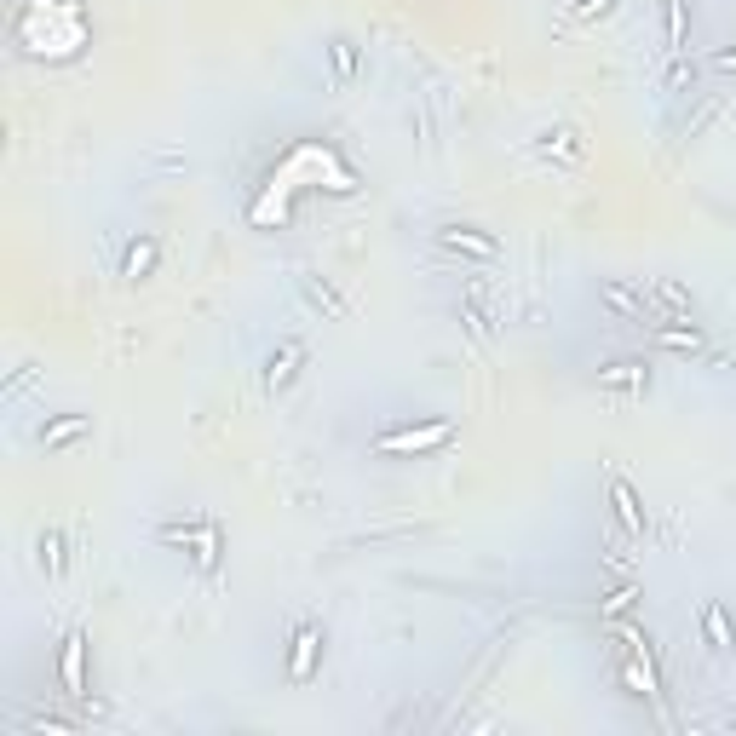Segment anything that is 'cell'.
I'll return each mask as SVG.
<instances>
[{
	"label": "cell",
	"instance_id": "6da1fadb",
	"mask_svg": "<svg viewBox=\"0 0 736 736\" xmlns=\"http://www.w3.org/2000/svg\"><path fill=\"white\" fill-rule=\"evenodd\" d=\"M455 437V420H426V426H397V432H380V455H426V449H443Z\"/></svg>",
	"mask_w": 736,
	"mask_h": 736
},
{
	"label": "cell",
	"instance_id": "7a4b0ae2",
	"mask_svg": "<svg viewBox=\"0 0 736 736\" xmlns=\"http://www.w3.org/2000/svg\"><path fill=\"white\" fill-rule=\"evenodd\" d=\"M437 248H443V253H466V259H478V265L501 259V242H495L489 230H478V225H437Z\"/></svg>",
	"mask_w": 736,
	"mask_h": 736
},
{
	"label": "cell",
	"instance_id": "3957f363",
	"mask_svg": "<svg viewBox=\"0 0 736 736\" xmlns=\"http://www.w3.org/2000/svg\"><path fill=\"white\" fill-rule=\"evenodd\" d=\"M598 305H610L621 322H639V328H644V322H656L650 299H644L633 282H621V276H604V282H598Z\"/></svg>",
	"mask_w": 736,
	"mask_h": 736
},
{
	"label": "cell",
	"instance_id": "277c9868",
	"mask_svg": "<svg viewBox=\"0 0 736 736\" xmlns=\"http://www.w3.org/2000/svg\"><path fill=\"white\" fill-rule=\"evenodd\" d=\"M161 541L190 547L196 570H213V564H219V529H213V524H167V529H161Z\"/></svg>",
	"mask_w": 736,
	"mask_h": 736
},
{
	"label": "cell",
	"instance_id": "5b68a950",
	"mask_svg": "<svg viewBox=\"0 0 736 736\" xmlns=\"http://www.w3.org/2000/svg\"><path fill=\"white\" fill-rule=\"evenodd\" d=\"M650 305H656V322H696V305H690V294L673 276H656V282H650Z\"/></svg>",
	"mask_w": 736,
	"mask_h": 736
},
{
	"label": "cell",
	"instance_id": "8992f818",
	"mask_svg": "<svg viewBox=\"0 0 736 736\" xmlns=\"http://www.w3.org/2000/svg\"><path fill=\"white\" fill-rule=\"evenodd\" d=\"M317 656H322V633H317V627H299V633H294V656H288V679L305 685V679L317 673Z\"/></svg>",
	"mask_w": 736,
	"mask_h": 736
},
{
	"label": "cell",
	"instance_id": "52a82bcc",
	"mask_svg": "<svg viewBox=\"0 0 736 736\" xmlns=\"http://www.w3.org/2000/svg\"><path fill=\"white\" fill-rule=\"evenodd\" d=\"M81 656H87V639H81V633H69L64 650H58V679H64L69 696H87V673H81Z\"/></svg>",
	"mask_w": 736,
	"mask_h": 736
},
{
	"label": "cell",
	"instance_id": "ba28073f",
	"mask_svg": "<svg viewBox=\"0 0 736 736\" xmlns=\"http://www.w3.org/2000/svg\"><path fill=\"white\" fill-rule=\"evenodd\" d=\"M644 380H650V368L633 363V357H621V363L598 368V386H604V391H644Z\"/></svg>",
	"mask_w": 736,
	"mask_h": 736
},
{
	"label": "cell",
	"instance_id": "9c48e42d",
	"mask_svg": "<svg viewBox=\"0 0 736 736\" xmlns=\"http://www.w3.org/2000/svg\"><path fill=\"white\" fill-rule=\"evenodd\" d=\"M610 506H616V518H621L627 535H639L644 529V506H639V495H633V483L627 478H610Z\"/></svg>",
	"mask_w": 736,
	"mask_h": 736
},
{
	"label": "cell",
	"instance_id": "30bf717a",
	"mask_svg": "<svg viewBox=\"0 0 736 736\" xmlns=\"http://www.w3.org/2000/svg\"><path fill=\"white\" fill-rule=\"evenodd\" d=\"M702 633H708L713 650H731V644H736V627H731V616H725V604H719V598L702 604Z\"/></svg>",
	"mask_w": 736,
	"mask_h": 736
},
{
	"label": "cell",
	"instance_id": "8fae6325",
	"mask_svg": "<svg viewBox=\"0 0 736 736\" xmlns=\"http://www.w3.org/2000/svg\"><path fill=\"white\" fill-rule=\"evenodd\" d=\"M299 363H305V345H299V340H288V345H282V351L271 357V363H265V386H271V391H276V386H288Z\"/></svg>",
	"mask_w": 736,
	"mask_h": 736
},
{
	"label": "cell",
	"instance_id": "7c38bea8",
	"mask_svg": "<svg viewBox=\"0 0 736 736\" xmlns=\"http://www.w3.org/2000/svg\"><path fill=\"white\" fill-rule=\"evenodd\" d=\"M621 685L639 690V696H656V667H650V644H644V650H633V662L621 667Z\"/></svg>",
	"mask_w": 736,
	"mask_h": 736
},
{
	"label": "cell",
	"instance_id": "4fadbf2b",
	"mask_svg": "<svg viewBox=\"0 0 736 736\" xmlns=\"http://www.w3.org/2000/svg\"><path fill=\"white\" fill-rule=\"evenodd\" d=\"M87 414H64V420H52V426H41V449H64V443H75V437H87Z\"/></svg>",
	"mask_w": 736,
	"mask_h": 736
},
{
	"label": "cell",
	"instance_id": "5bb4252c",
	"mask_svg": "<svg viewBox=\"0 0 736 736\" xmlns=\"http://www.w3.org/2000/svg\"><path fill=\"white\" fill-rule=\"evenodd\" d=\"M156 242H150V236H138V242H127V253H121V276H133V282H138V276H150V271H156Z\"/></svg>",
	"mask_w": 736,
	"mask_h": 736
},
{
	"label": "cell",
	"instance_id": "9a60e30c",
	"mask_svg": "<svg viewBox=\"0 0 736 736\" xmlns=\"http://www.w3.org/2000/svg\"><path fill=\"white\" fill-rule=\"evenodd\" d=\"M650 334H656V345H667V351H690V357L702 351V328H696V322H690V328H673V322H656Z\"/></svg>",
	"mask_w": 736,
	"mask_h": 736
},
{
	"label": "cell",
	"instance_id": "2e32d148",
	"mask_svg": "<svg viewBox=\"0 0 736 736\" xmlns=\"http://www.w3.org/2000/svg\"><path fill=\"white\" fill-rule=\"evenodd\" d=\"M662 18H667V52L679 58L690 41V18H685V0H662Z\"/></svg>",
	"mask_w": 736,
	"mask_h": 736
},
{
	"label": "cell",
	"instance_id": "e0dca14e",
	"mask_svg": "<svg viewBox=\"0 0 736 736\" xmlns=\"http://www.w3.org/2000/svg\"><path fill=\"white\" fill-rule=\"evenodd\" d=\"M328 64H334V81H340V87H351V81H357V46L345 41H328Z\"/></svg>",
	"mask_w": 736,
	"mask_h": 736
},
{
	"label": "cell",
	"instance_id": "ac0fdd59",
	"mask_svg": "<svg viewBox=\"0 0 736 736\" xmlns=\"http://www.w3.org/2000/svg\"><path fill=\"white\" fill-rule=\"evenodd\" d=\"M41 570L46 575L64 570V541H58V529H46V535H41Z\"/></svg>",
	"mask_w": 736,
	"mask_h": 736
},
{
	"label": "cell",
	"instance_id": "d6986e66",
	"mask_svg": "<svg viewBox=\"0 0 736 736\" xmlns=\"http://www.w3.org/2000/svg\"><path fill=\"white\" fill-rule=\"evenodd\" d=\"M541 150H564V156H581V144H575V133L570 127H552V133H541Z\"/></svg>",
	"mask_w": 736,
	"mask_h": 736
},
{
	"label": "cell",
	"instance_id": "ffe728a7",
	"mask_svg": "<svg viewBox=\"0 0 736 736\" xmlns=\"http://www.w3.org/2000/svg\"><path fill=\"white\" fill-rule=\"evenodd\" d=\"M690 81H696V69L685 64V52H679V58H673V75H667V92H685Z\"/></svg>",
	"mask_w": 736,
	"mask_h": 736
},
{
	"label": "cell",
	"instance_id": "44dd1931",
	"mask_svg": "<svg viewBox=\"0 0 736 736\" xmlns=\"http://www.w3.org/2000/svg\"><path fill=\"white\" fill-rule=\"evenodd\" d=\"M616 0H575V18H610Z\"/></svg>",
	"mask_w": 736,
	"mask_h": 736
},
{
	"label": "cell",
	"instance_id": "7402d4cb",
	"mask_svg": "<svg viewBox=\"0 0 736 736\" xmlns=\"http://www.w3.org/2000/svg\"><path fill=\"white\" fill-rule=\"evenodd\" d=\"M633 598H639V593H633V587H616V593L604 598V604H598V610H604V616H621V610H627V604H633Z\"/></svg>",
	"mask_w": 736,
	"mask_h": 736
},
{
	"label": "cell",
	"instance_id": "603a6c76",
	"mask_svg": "<svg viewBox=\"0 0 736 736\" xmlns=\"http://www.w3.org/2000/svg\"><path fill=\"white\" fill-rule=\"evenodd\" d=\"M713 64H719V69H725V75H731V69H736V46H731V52H719Z\"/></svg>",
	"mask_w": 736,
	"mask_h": 736
},
{
	"label": "cell",
	"instance_id": "cb8c5ba5",
	"mask_svg": "<svg viewBox=\"0 0 736 736\" xmlns=\"http://www.w3.org/2000/svg\"><path fill=\"white\" fill-rule=\"evenodd\" d=\"M731 725H736V713H731Z\"/></svg>",
	"mask_w": 736,
	"mask_h": 736
}]
</instances>
